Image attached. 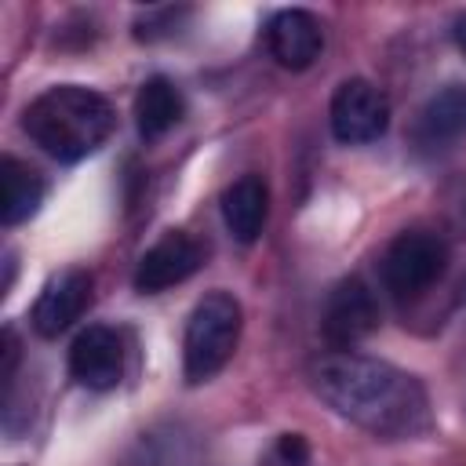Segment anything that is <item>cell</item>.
Instances as JSON below:
<instances>
[{"mask_svg": "<svg viewBox=\"0 0 466 466\" xmlns=\"http://www.w3.org/2000/svg\"><path fill=\"white\" fill-rule=\"evenodd\" d=\"M69 375L87 390H113L124 379V342L113 328L91 324L69 346Z\"/></svg>", "mask_w": 466, "mask_h": 466, "instance_id": "9c48e42d", "label": "cell"}, {"mask_svg": "<svg viewBox=\"0 0 466 466\" xmlns=\"http://www.w3.org/2000/svg\"><path fill=\"white\" fill-rule=\"evenodd\" d=\"M266 47L284 69H309L324 51V25L306 7H284L266 25Z\"/></svg>", "mask_w": 466, "mask_h": 466, "instance_id": "30bf717a", "label": "cell"}, {"mask_svg": "<svg viewBox=\"0 0 466 466\" xmlns=\"http://www.w3.org/2000/svg\"><path fill=\"white\" fill-rule=\"evenodd\" d=\"M451 40H455V47L462 51V58H466V11L451 22Z\"/></svg>", "mask_w": 466, "mask_h": 466, "instance_id": "2e32d148", "label": "cell"}, {"mask_svg": "<svg viewBox=\"0 0 466 466\" xmlns=\"http://www.w3.org/2000/svg\"><path fill=\"white\" fill-rule=\"evenodd\" d=\"M87 302H91V273L87 269L55 273L33 302V313H29L33 331L44 335V339H58L73 320L84 317Z\"/></svg>", "mask_w": 466, "mask_h": 466, "instance_id": "ba28073f", "label": "cell"}, {"mask_svg": "<svg viewBox=\"0 0 466 466\" xmlns=\"http://www.w3.org/2000/svg\"><path fill=\"white\" fill-rule=\"evenodd\" d=\"M375 328H379V302H375L371 288L360 277L339 280L331 288V295L324 302V317H320V331H324L328 346L346 353L357 342H364Z\"/></svg>", "mask_w": 466, "mask_h": 466, "instance_id": "8992f818", "label": "cell"}, {"mask_svg": "<svg viewBox=\"0 0 466 466\" xmlns=\"http://www.w3.org/2000/svg\"><path fill=\"white\" fill-rule=\"evenodd\" d=\"M222 218L226 229L233 233V240L251 244L258 240L266 218H269V189L258 175H240L233 186H226L222 193Z\"/></svg>", "mask_w": 466, "mask_h": 466, "instance_id": "7c38bea8", "label": "cell"}, {"mask_svg": "<svg viewBox=\"0 0 466 466\" xmlns=\"http://www.w3.org/2000/svg\"><path fill=\"white\" fill-rule=\"evenodd\" d=\"M328 120H331V135L339 142L364 146V142H375V138L386 135V127H390V102H386V95L371 80L350 76V80H342L335 87Z\"/></svg>", "mask_w": 466, "mask_h": 466, "instance_id": "5b68a950", "label": "cell"}, {"mask_svg": "<svg viewBox=\"0 0 466 466\" xmlns=\"http://www.w3.org/2000/svg\"><path fill=\"white\" fill-rule=\"evenodd\" d=\"M240 324H244V313L229 291H211L193 306V313L186 320V339H182L186 382H193V386L208 382L229 364V357L240 342Z\"/></svg>", "mask_w": 466, "mask_h": 466, "instance_id": "3957f363", "label": "cell"}, {"mask_svg": "<svg viewBox=\"0 0 466 466\" xmlns=\"http://www.w3.org/2000/svg\"><path fill=\"white\" fill-rule=\"evenodd\" d=\"M200 262H204L200 244L182 229H167L153 248H146V255L135 266L131 284L142 295H157V291H167V288L182 284L186 277H193L200 269Z\"/></svg>", "mask_w": 466, "mask_h": 466, "instance_id": "52a82bcc", "label": "cell"}, {"mask_svg": "<svg viewBox=\"0 0 466 466\" xmlns=\"http://www.w3.org/2000/svg\"><path fill=\"white\" fill-rule=\"evenodd\" d=\"M113 106L106 95L84 84H55L40 91L25 113L22 131L55 160H84L113 135Z\"/></svg>", "mask_w": 466, "mask_h": 466, "instance_id": "7a4b0ae2", "label": "cell"}, {"mask_svg": "<svg viewBox=\"0 0 466 466\" xmlns=\"http://www.w3.org/2000/svg\"><path fill=\"white\" fill-rule=\"evenodd\" d=\"M182 113H186L182 91L167 76H149L138 87V95H135V124H138V135L142 138L167 135L182 120Z\"/></svg>", "mask_w": 466, "mask_h": 466, "instance_id": "4fadbf2b", "label": "cell"}, {"mask_svg": "<svg viewBox=\"0 0 466 466\" xmlns=\"http://www.w3.org/2000/svg\"><path fill=\"white\" fill-rule=\"evenodd\" d=\"M462 138H466V87L448 84L437 95H430L426 106L415 113L411 142L422 153H444Z\"/></svg>", "mask_w": 466, "mask_h": 466, "instance_id": "8fae6325", "label": "cell"}, {"mask_svg": "<svg viewBox=\"0 0 466 466\" xmlns=\"http://www.w3.org/2000/svg\"><path fill=\"white\" fill-rule=\"evenodd\" d=\"M40 200H44V178L18 157H4L0 160V218H4V226H18L29 215H36Z\"/></svg>", "mask_w": 466, "mask_h": 466, "instance_id": "5bb4252c", "label": "cell"}, {"mask_svg": "<svg viewBox=\"0 0 466 466\" xmlns=\"http://www.w3.org/2000/svg\"><path fill=\"white\" fill-rule=\"evenodd\" d=\"M309 386L339 419L379 441H411L430 430L422 382L390 360L335 350L309 368Z\"/></svg>", "mask_w": 466, "mask_h": 466, "instance_id": "6da1fadb", "label": "cell"}, {"mask_svg": "<svg viewBox=\"0 0 466 466\" xmlns=\"http://www.w3.org/2000/svg\"><path fill=\"white\" fill-rule=\"evenodd\" d=\"M448 269V244L430 229H404L382 255V284L397 302L426 295Z\"/></svg>", "mask_w": 466, "mask_h": 466, "instance_id": "277c9868", "label": "cell"}, {"mask_svg": "<svg viewBox=\"0 0 466 466\" xmlns=\"http://www.w3.org/2000/svg\"><path fill=\"white\" fill-rule=\"evenodd\" d=\"M277 455H280L284 466H306L309 462V444H306L302 433H284L277 441Z\"/></svg>", "mask_w": 466, "mask_h": 466, "instance_id": "9a60e30c", "label": "cell"}]
</instances>
